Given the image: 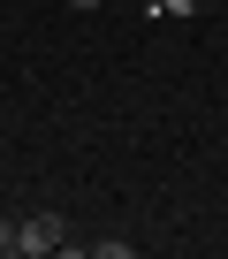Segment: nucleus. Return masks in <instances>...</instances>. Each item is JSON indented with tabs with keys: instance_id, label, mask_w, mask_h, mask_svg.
Returning a JSON list of instances; mask_svg holds the SVG:
<instances>
[{
	"instance_id": "nucleus-3",
	"label": "nucleus",
	"mask_w": 228,
	"mask_h": 259,
	"mask_svg": "<svg viewBox=\"0 0 228 259\" xmlns=\"http://www.w3.org/2000/svg\"><path fill=\"white\" fill-rule=\"evenodd\" d=\"M69 8H99V0H69Z\"/></svg>"
},
{
	"instance_id": "nucleus-1",
	"label": "nucleus",
	"mask_w": 228,
	"mask_h": 259,
	"mask_svg": "<svg viewBox=\"0 0 228 259\" xmlns=\"http://www.w3.org/2000/svg\"><path fill=\"white\" fill-rule=\"evenodd\" d=\"M16 251H23V259H46V251H69V229H61V213H31V221L16 229Z\"/></svg>"
},
{
	"instance_id": "nucleus-2",
	"label": "nucleus",
	"mask_w": 228,
	"mask_h": 259,
	"mask_svg": "<svg viewBox=\"0 0 228 259\" xmlns=\"http://www.w3.org/2000/svg\"><path fill=\"white\" fill-rule=\"evenodd\" d=\"M0 251H16V229H8V221H0Z\"/></svg>"
}]
</instances>
